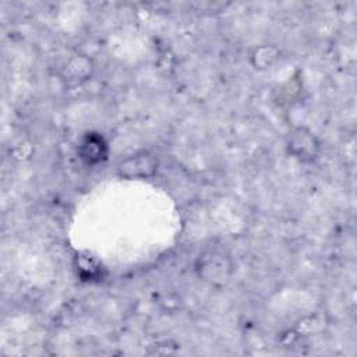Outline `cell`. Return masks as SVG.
<instances>
[{
  "mask_svg": "<svg viewBox=\"0 0 357 357\" xmlns=\"http://www.w3.org/2000/svg\"><path fill=\"white\" fill-rule=\"evenodd\" d=\"M279 57V50L275 46H259L254 50L251 60L252 66L258 70L269 68Z\"/></svg>",
  "mask_w": 357,
  "mask_h": 357,
  "instance_id": "8992f818",
  "label": "cell"
},
{
  "mask_svg": "<svg viewBox=\"0 0 357 357\" xmlns=\"http://www.w3.org/2000/svg\"><path fill=\"white\" fill-rule=\"evenodd\" d=\"M158 170V160L149 152H138L117 165V174L124 178H149Z\"/></svg>",
  "mask_w": 357,
  "mask_h": 357,
  "instance_id": "3957f363",
  "label": "cell"
},
{
  "mask_svg": "<svg viewBox=\"0 0 357 357\" xmlns=\"http://www.w3.org/2000/svg\"><path fill=\"white\" fill-rule=\"evenodd\" d=\"M198 276L213 286H225L233 272V266L230 259L218 252L209 251L202 254L197 262Z\"/></svg>",
  "mask_w": 357,
  "mask_h": 357,
  "instance_id": "6da1fadb",
  "label": "cell"
},
{
  "mask_svg": "<svg viewBox=\"0 0 357 357\" xmlns=\"http://www.w3.org/2000/svg\"><path fill=\"white\" fill-rule=\"evenodd\" d=\"M287 149L300 162L312 163L321 152V142L310 128L296 127L289 134Z\"/></svg>",
  "mask_w": 357,
  "mask_h": 357,
  "instance_id": "7a4b0ae2",
  "label": "cell"
},
{
  "mask_svg": "<svg viewBox=\"0 0 357 357\" xmlns=\"http://www.w3.org/2000/svg\"><path fill=\"white\" fill-rule=\"evenodd\" d=\"M107 144L99 132L89 131L84 134L78 144V155L88 166H96L107 159Z\"/></svg>",
  "mask_w": 357,
  "mask_h": 357,
  "instance_id": "277c9868",
  "label": "cell"
},
{
  "mask_svg": "<svg viewBox=\"0 0 357 357\" xmlns=\"http://www.w3.org/2000/svg\"><path fill=\"white\" fill-rule=\"evenodd\" d=\"M64 75L71 81H84L92 74V63L84 56L73 57L64 68Z\"/></svg>",
  "mask_w": 357,
  "mask_h": 357,
  "instance_id": "5b68a950",
  "label": "cell"
}]
</instances>
